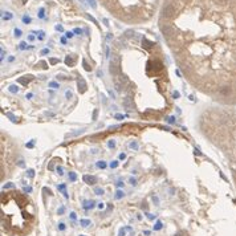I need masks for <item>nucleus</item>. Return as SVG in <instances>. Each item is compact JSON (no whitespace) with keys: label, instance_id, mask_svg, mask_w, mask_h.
I'll return each mask as SVG.
<instances>
[{"label":"nucleus","instance_id":"nucleus-1","mask_svg":"<svg viewBox=\"0 0 236 236\" xmlns=\"http://www.w3.org/2000/svg\"><path fill=\"white\" fill-rule=\"evenodd\" d=\"M159 31L188 77L236 85V0H163ZM218 90V92H219Z\"/></svg>","mask_w":236,"mask_h":236},{"label":"nucleus","instance_id":"nucleus-2","mask_svg":"<svg viewBox=\"0 0 236 236\" xmlns=\"http://www.w3.org/2000/svg\"><path fill=\"white\" fill-rule=\"evenodd\" d=\"M35 224V208L25 195L13 191L2 195V228L11 236H25Z\"/></svg>","mask_w":236,"mask_h":236},{"label":"nucleus","instance_id":"nucleus-3","mask_svg":"<svg viewBox=\"0 0 236 236\" xmlns=\"http://www.w3.org/2000/svg\"><path fill=\"white\" fill-rule=\"evenodd\" d=\"M113 16L127 24L149 21L161 0H98Z\"/></svg>","mask_w":236,"mask_h":236},{"label":"nucleus","instance_id":"nucleus-4","mask_svg":"<svg viewBox=\"0 0 236 236\" xmlns=\"http://www.w3.org/2000/svg\"><path fill=\"white\" fill-rule=\"evenodd\" d=\"M84 182L85 183H88V184H94V183H97V178L96 176H93V175H84Z\"/></svg>","mask_w":236,"mask_h":236},{"label":"nucleus","instance_id":"nucleus-5","mask_svg":"<svg viewBox=\"0 0 236 236\" xmlns=\"http://www.w3.org/2000/svg\"><path fill=\"white\" fill-rule=\"evenodd\" d=\"M77 86H78V90H80L81 93H84L86 90V82L84 78H80V80L77 81Z\"/></svg>","mask_w":236,"mask_h":236},{"label":"nucleus","instance_id":"nucleus-6","mask_svg":"<svg viewBox=\"0 0 236 236\" xmlns=\"http://www.w3.org/2000/svg\"><path fill=\"white\" fill-rule=\"evenodd\" d=\"M122 105H124V107H125L126 110H131V109H133V105H131L129 97H125V98H124V101H122Z\"/></svg>","mask_w":236,"mask_h":236},{"label":"nucleus","instance_id":"nucleus-7","mask_svg":"<svg viewBox=\"0 0 236 236\" xmlns=\"http://www.w3.org/2000/svg\"><path fill=\"white\" fill-rule=\"evenodd\" d=\"M57 190H58V191H61V193L64 194V196H65L66 199L69 198V196H68V193H66V187H65V184H58V186H57Z\"/></svg>","mask_w":236,"mask_h":236},{"label":"nucleus","instance_id":"nucleus-8","mask_svg":"<svg viewBox=\"0 0 236 236\" xmlns=\"http://www.w3.org/2000/svg\"><path fill=\"white\" fill-rule=\"evenodd\" d=\"M114 88H116V90H117V92H122V90L125 89L124 85H122V84H121L120 81H118V80H114Z\"/></svg>","mask_w":236,"mask_h":236},{"label":"nucleus","instance_id":"nucleus-9","mask_svg":"<svg viewBox=\"0 0 236 236\" xmlns=\"http://www.w3.org/2000/svg\"><path fill=\"white\" fill-rule=\"evenodd\" d=\"M129 149H131V150H134V151H137L139 149V146H138V143H137L135 141H131L130 143H129Z\"/></svg>","mask_w":236,"mask_h":236},{"label":"nucleus","instance_id":"nucleus-10","mask_svg":"<svg viewBox=\"0 0 236 236\" xmlns=\"http://www.w3.org/2000/svg\"><path fill=\"white\" fill-rule=\"evenodd\" d=\"M94 207V202L90 200V202H85L84 203V208H86V210H89V208H93Z\"/></svg>","mask_w":236,"mask_h":236},{"label":"nucleus","instance_id":"nucleus-11","mask_svg":"<svg viewBox=\"0 0 236 236\" xmlns=\"http://www.w3.org/2000/svg\"><path fill=\"white\" fill-rule=\"evenodd\" d=\"M48 86L52 88V89H58V88H60V84L56 82V81H51V82L48 84Z\"/></svg>","mask_w":236,"mask_h":236},{"label":"nucleus","instance_id":"nucleus-12","mask_svg":"<svg viewBox=\"0 0 236 236\" xmlns=\"http://www.w3.org/2000/svg\"><path fill=\"white\" fill-rule=\"evenodd\" d=\"M96 166L98 167V169H105V167H106V162L105 161H97Z\"/></svg>","mask_w":236,"mask_h":236},{"label":"nucleus","instance_id":"nucleus-13","mask_svg":"<svg viewBox=\"0 0 236 236\" xmlns=\"http://www.w3.org/2000/svg\"><path fill=\"white\" fill-rule=\"evenodd\" d=\"M8 90L11 92V93H13V94H16V93H19V88L16 85H11V86L8 88Z\"/></svg>","mask_w":236,"mask_h":236},{"label":"nucleus","instance_id":"nucleus-14","mask_svg":"<svg viewBox=\"0 0 236 236\" xmlns=\"http://www.w3.org/2000/svg\"><path fill=\"white\" fill-rule=\"evenodd\" d=\"M104 193H105L104 188H101V187H94V194H96V195H102Z\"/></svg>","mask_w":236,"mask_h":236},{"label":"nucleus","instance_id":"nucleus-15","mask_svg":"<svg viewBox=\"0 0 236 236\" xmlns=\"http://www.w3.org/2000/svg\"><path fill=\"white\" fill-rule=\"evenodd\" d=\"M72 97H73V92H72V90H69V89L65 90V98H66V100H70Z\"/></svg>","mask_w":236,"mask_h":236},{"label":"nucleus","instance_id":"nucleus-16","mask_svg":"<svg viewBox=\"0 0 236 236\" xmlns=\"http://www.w3.org/2000/svg\"><path fill=\"white\" fill-rule=\"evenodd\" d=\"M124 191H121V190H118L117 193H116V199H121V198H124Z\"/></svg>","mask_w":236,"mask_h":236},{"label":"nucleus","instance_id":"nucleus-17","mask_svg":"<svg viewBox=\"0 0 236 236\" xmlns=\"http://www.w3.org/2000/svg\"><path fill=\"white\" fill-rule=\"evenodd\" d=\"M107 147H109V149H114V147H116V141L114 139H110L109 142H107Z\"/></svg>","mask_w":236,"mask_h":236},{"label":"nucleus","instance_id":"nucleus-18","mask_svg":"<svg viewBox=\"0 0 236 236\" xmlns=\"http://www.w3.org/2000/svg\"><path fill=\"white\" fill-rule=\"evenodd\" d=\"M81 225H82V227H88V225H90L92 223H90V220H86V219H84V220H81Z\"/></svg>","mask_w":236,"mask_h":236},{"label":"nucleus","instance_id":"nucleus-19","mask_svg":"<svg viewBox=\"0 0 236 236\" xmlns=\"http://www.w3.org/2000/svg\"><path fill=\"white\" fill-rule=\"evenodd\" d=\"M76 179H77L76 173H69V180L70 182H76Z\"/></svg>","mask_w":236,"mask_h":236},{"label":"nucleus","instance_id":"nucleus-20","mask_svg":"<svg viewBox=\"0 0 236 236\" xmlns=\"http://www.w3.org/2000/svg\"><path fill=\"white\" fill-rule=\"evenodd\" d=\"M127 182H129V184H131V186H137V179H135V178H133V176H130Z\"/></svg>","mask_w":236,"mask_h":236},{"label":"nucleus","instance_id":"nucleus-21","mask_svg":"<svg viewBox=\"0 0 236 236\" xmlns=\"http://www.w3.org/2000/svg\"><path fill=\"white\" fill-rule=\"evenodd\" d=\"M56 171L58 173V175H62V174H64V169H62L61 166H57V167H56Z\"/></svg>","mask_w":236,"mask_h":236},{"label":"nucleus","instance_id":"nucleus-22","mask_svg":"<svg viewBox=\"0 0 236 236\" xmlns=\"http://www.w3.org/2000/svg\"><path fill=\"white\" fill-rule=\"evenodd\" d=\"M118 167V161H113L110 163V169H117Z\"/></svg>","mask_w":236,"mask_h":236},{"label":"nucleus","instance_id":"nucleus-23","mask_svg":"<svg viewBox=\"0 0 236 236\" xmlns=\"http://www.w3.org/2000/svg\"><path fill=\"white\" fill-rule=\"evenodd\" d=\"M161 228H162V222H157V224L154 225V229L158 231V229H161Z\"/></svg>","mask_w":236,"mask_h":236},{"label":"nucleus","instance_id":"nucleus-24","mask_svg":"<svg viewBox=\"0 0 236 236\" xmlns=\"http://www.w3.org/2000/svg\"><path fill=\"white\" fill-rule=\"evenodd\" d=\"M19 82L23 84V85H27V84L29 82V80H25V78H19Z\"/></svg>","mask_w":236,"mask_h":236},{"label":"nucleus","instance_id":"nucleus-25","mask_svg":"<svg viewBox=\"0 0 236 236\" xmlns=\"http://www.w3.org/2000/svg\"><path fill=\"white\" fill-rule=\"evenodd\" d=\"M23 21L25 23V24H29V23H31V17H29V16H24L23 17Z\"/></svg>","mask_w":236,"mask_h":236},{"label":"nucleus","instance_id":"nucleus-26","mask_svg":"<svg viewBox=\"0 0 236 236\" xmlns=\"http://www.w3.org/2000/svg\"><path fill=\"white\" fill-rule=\"evenodd\" d=\"M7 117H9V118H11V121H12V122H15V121H16V117H15V116L12 114V113H7Z\"/></svg>","mask_w":236,"mask_h":236},{"label":"nucleus","instance_id":"nucleus-27","mask_svg":"<svg viewBox=\"0 0 236 236\" xmlns=\"http://www.w3.org/2000/svg\"><path fill=\"white\" fill-rule=\"evenodd\" d=\"M27 173H28V176H29V178H33V176H35V171H33V170H28Z\"/></svg>","mask_w":236,"mask_h":236},{"label":"nucleus","instance_id":"nucleus-28","mask_svg":"<svg viewBox=\"0 0 236 236\" xmlns=\"http://www.w3.org/2000/svg\"><path fill=\"white\" fill-rule=\"evenodd\" d=\"M48 169H49V170H55V161H52L51 163H49V166H48Z\"/></svg>","mask_w":236,"mask_h":236},{"label":"nucleus","instance_id":"nucleus-29","mask_svg":"<svg viewBox=\"0 0 236 236\" xmlns=\"http://www.w3.org/2000/svg\"><path fill=\"white\" fill-rule=\"evenodd\" d=\"M65 62L68 64V65H73V60H72V58H69V57H66V60H65Z\"/></svg>","mask_w":236,"mask_h":236},{"label":"nucleus","instance_id":"nucleus-30","mask_svg":"<svg viewBox=\"0 0 236 236\" xmlns=\"http://www.w3.org/2000/svg\"><path fill=\"white\" fill-rule=\"evenodd\" d=\"M118 158H120V161H124V159L126 158V154H125V153H121V154H120V157H118Z\"/></svg>","mask_w":236,"mask_h":236},{"label":"nucleus","instance_id":"nucleus-31","mask_svg":"<svg viewBox=\"0 0 236 236\" xmlns=\"http://www.w3.org/2000/svg\"><path fill=\"white\" fill-rule=\"evenodd\" d=\"M167 122H169V124H174V122H175V117H170L169 120H167Z\"/></svg>","mask_w":236,"mask_h":236},{"label":"nucleus","instance_id":"nucleus-32","mask_svg":"<svg viewBox=\"0 0 236 236\" xmlns=\"http://www.w3.org/2000/svg\"><path fill=\"white\" fill-rule=\"evenodd\" d=\"M32 188L29 187V186H27V187H24V193H31Z\"/></svg>","mask_w":236,"mask_h":236},{"label":"nucleus","instance_id":"nucleus-33","mask_svg":"<svg viewBox=\"0 0 236 236\" xmlns=\"http://www.w3.org/2000/svg\"><path fill=\"white\" fill-rule=\"evenodd\" d=\"M97 114H98V110L96 109L94 111H93V120H97Z\"/></svg>","mask_w":236,"mask_h":236},{"label":"nucleus","instance_id":"nucleus-34","mask_svg":"<svg viewBox=\"0 0 236 236\" xmlns=\"http://www.w3.org/2000/svg\"><path fill=\"white\" fill-rule=\"evenodd\" d=\"M58 229H65V224H64V223H60V224H58Z\"/></svg>","mask_w":236,"mask_h":236},{"label":"nucleus","instance_id":"nucleus-35","mask_svg":"<svg viewBox=\"0 0 236 236\" xmlns=\"http://www.w3.org/2000/svg\"><path fill=\"white\" fill-rule=\"evenodd\" d=\"M109 96L111 97V100H116V94H114V93H113L111 90H109Z\"/></svg>","mask_w":236,"mask_h":236},{"label":"nucleus","instance_id":"nucleus-36","mask_svg":"<svg viewBox=\"0 0 236 236\" xmlns=\"http://www.w3.org/2000/svg\"><path fill=\"white\" fill-rule=\"evenodd\" d=\"M116 118L117 120H124V116L122 114H116Z\"/></svg>","mask_w":236,"mask_h":236},{"label":"nucleus","instance_id":"nucleus-37","mask_svg":"<svg viewBox=\"0 0 236 236\" xmlns=\"http://www.w3.org/2000/svg\"><path fill=\"white\" fill-rule=\"evenodd\" d=\"M173 96H174V98H179V92H174Z\"/></svg>","mask_w":236,"mask_h":236},{"label":"nucleus","instance_id":"nucleus-38","mask_svg":"<svg viewBox=\"0 0 236 236\" xmlns=\"http://www.w3.org/2000/svg\"><path fill=\"white\" fill-rule=\"evenodd\" d=\"M64 211H65V208H64V207H61L60 210H58V215H61V214H64Z\"/></svg>","mask_w":236,"mask_h":236},{"label":"nucleus","instance_id":"nucleus-39","mask_svg":"<svg viewBox=\"0 0 236 236\" xmlns=\"http://www.w3.org/2000/svg\"><path fill=\"white\" fill-rule=\"evenodd\" d=\"M117 186H118V187H120V186H124V182H122V180H118V182H117Z\"/></svg>","mask_w":236,"mask_h":236},{"label":"nucleus","instance_id":"nucleus-40","mask_svg":"<svg viewBox=\"0 0 236 236\" xmlns=\"http://www.w3.org/2000/svg\"><path fill=\"white\" fill-rule=\"evenodd\" d=\"M13 187V184L12 183H8V184H6V188H12Z\"/></svg>","mask_w":236,"mask_h":236},{"label":"nucleus","instance_id":"nucleus-41","mask_svg":"<svg viewBox=\"0 0 236 236\" xmlns=\"http://www.w3.org/2000/svg\"><path fill=\"white\" fill-rule=\"evenodd\" d=\"M27 147H29V149H31V147H33V141L29 142V143H27Z\"/></svg>","mask_w":236,"mask_h":236},{"label":"nucleus","instance_id":"nucleus-42","mask_svg":"<svg viewBox=\"0 0 236 236\" xmlns=\"http://www.w3.org/2000/svg\"><path fill=\"white\" fill-rule=\"evenodd\" d=\"M15 35H16V36H20V31H19V29H15Z\"/></svg>","mask_w":236,"mask_h":236},{"label":"nucleus","instance_id":"nucleus-43","mask_svg":"<svg viewBox=\"0 0 236 236\" xmlns=\"http://www.w3.org/2000/svg\"><path fill=\"white\" fill-rule=\"evenodd\" d=\"M41 53H43V55H47V53H49V49H44Z\"/></svg>","mask_w":236,"mask_h":236},{"label":"nucleus","instance_id":"nucleus-44","mask_svg":"<svg viewBox=\"0 0 236 236\" xmlns=\"http://www.w3.org/2000/svg\"><path fill=\"white\" fill-rule=\"evenodd\" d=\"M125 235V229H121L120 231V236H124Z\"/></svg>","mask_w":236,"mask_h":236},{"label":"nucleus","instance_id":"nucleus-45","mask_svg":"<svg viewBox=\"0 0 236 236\" xmlns=\"http://www.w3.org/2000/svg\"><path fill=\"white\" fill-rule=\"evenodd\" d=\"M97 153H98L97 149H93V150H92V154H97Z\"/></svg>","mask_w":236,"mask_h":236},{"label":"nucleus","instance_id":"nucleus-46","mask_svg":"<svg viewBox=\"0 0 236 236\" xmlns=\"http://www.w3.org/2000/svg\"><path fill=\"white\" fill-rule=\"evenodd\" d=\"M70 218H72V219H76V214L72 212V214H70Z\"/></svg>","mask_w":236,"mask_h":236},{"label":"nucleus","instance_id":"nucleus-47","mask_svg":"<svg viewBox=\"0 0 236 236\" xmlns=\"http://www.w3.org/2000/svg\"><path fill=\"white\" fill-rule=\"evenodd\" d=\"M19 166H20V167H24V163H23V161H20V162H19V163H17Z\"/></svg>","mask_w":236,"mask_h":236},{"label":"nucleus","instance_id":"nucleus-48","mask_svg":"<svg viewBox=\"0 0 236 236\" xmlns=\"http://www.w3.org/2000/svg\"><path fill=\"white\" fill-rule=\"evenodd\" d=\"M98 208H104V203H100V204H98Z\"/></svg>","mask_w":236,"mask_h":236},{"label":"nucleus","instance_id":"nucleus-49","mask_svg":"<svg viewBox=\"0 0 236 236\" xmlns=\"http://www.w3.org/2000/svg\"><path fill=\"white\" fill-rule=\"evenodd\" d=\"M51 62H52V64H56V62H57V60H56V58H52Z\"/></svg>","mask_w":236,"mask_h":236},{"label":"nucleus","instance_id":"nucleus-50","mask_svg":"<svg viewBox=\"0 0 236 236\" xmlns=\"http://www.w3.org/2000/svg\"><path fill=\"white\" fill-rule=\"evenodd\" d=\"M97 75H98V77H102V72L98 70V72H97Z\"/></svg>","mask_w":236,"mask_h":236},{"label":"nucleus","instance_id":"nucleus-51","mask_svg":"<svg viewBox=\"0 0 236 236\" xmlns=\"http://www.w3.org/2000/svg\"><path fill=\"white\" fill-rule=\"evenodd\" d=\"M235 178H236V173H235Z\"/></svg>","mask_w":236,"mask_h":236},{"label":"nucleus","instance_id":"nucleus-52","mask_svg":"<svg viewBox=\"0 0 236 236\" xmlns=\"http://www.w3.org/2000/svg\"><path fill=\"white\" fill-rule=\"evenodd\" d=\"M80 236H82V235H80Z\"/></svg>","mask_w":236,"mask_h":236}]
</instances>
